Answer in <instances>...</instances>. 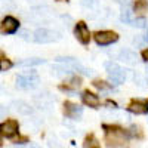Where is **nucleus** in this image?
<instances>
[{
  "mask_svg": "<svg viewBox=\"0 0 148 148\" xmlns=\"http://www.w3.org/2000/svg\"><path fill=\"white\" fill-rule=\"evenodd\" d=\"M104 129L107 130V144L108 147L111 148H117V147H123L126 144V139L129 138L127 136V132H125L121 127H116V126H108V125H104Z\"/></svg>",
  "mask_w": 148,
  "mask_h": 148,
  "instance_id": "nucleus-1",
  "label": "nucleus"
},
{
  "mask_svg": "<svg viewBox=\"0 0 148 148\" xmlns=\"http://www.w3.org/2000/svg\"><path fill=\"white\" fill-rule=\"evenodd\" d=\"M39 83H40V79H39L36 71H27L24 74H19L16 77V86L19 89H24V90L34 89L39 86Z\"/></svg>",
  "mask_w": 148,
  "mask_h": 148,
  "instance_id": "nucleus-2",
  "label": "nucleus"
},
{
  "mask_svg": "<svg viewBox=\"0 0 148 148\" xmlns=\"http://www.w3.org/2000/svg\"><path fill=\"white\" fill-rule=\"evenodd\" d=\"M105 71L108 73L110 80L113 82V84H121L126 80V70H123L117 62L114 61H108L105 62Z\"/></svg>",
  "mask_w": 148,
  "mask_h": 148,
  "instance_id": "nucleus-3",
  "label": "nucleus"
},
{
  "mask_svg": "<svg viewBox=\"0 0 148 148\" xmlns=\"http://www.w3.org/2000/svg\"><path fill=\"white\" fill-rule=\"evenodd\" d=\"M55 61L58 64L67 65L73 73H80V74H84V76H92V70H88L82 62H79V61L73 56H58V58H55Z\"/></svg>",
  "mask_w": 148,
  "mask_h": 148,
  "instance_id": "nucleus-4",
  "label": "nucleus"
},
{
  "mask_svg": "<svg viewBox=\"0 0 148 148\" xmlns=\"http://www.w3.org/2000/svg\"><path fill=\"white\" fill-rule=\"evenodd\" d=\"M33 39L36 43L40 45H46V43H52L61 39V34L58 31L49 30V28H37L33 34Z\"/></svg>",
  "mask_w": 148,
  "mask_h": 148,
  "instance_id": "nucleus-5",
  "label": "nucleus"
},
{
  "mask_svg": "<svg viewBox=\"0 0 148 148\" xmlns=\"http://www.w3.org/2000/svg\"><path fill=\"white\" fill-rule=\"evenodd\" d=\"M93 37H95V42L98 46H110L119 40V34L114 31H108V30L98 31V33H95Z\"/></svg>",
  "mask_w": 148,
  "mask_h": 148,
  "instance_id": "nucleus-6",
  "label": "nucleus"
},
{
  "mask_svg": "<svg viewBox=\"0 0 148 148\" xmlns=\"http://www.w3.org/2000/svg\"><path fill=\"white\" fill-rule=\"evenodd\" d=\"M19 125L16 120H6L0 125V136L5 138H14L15 135H18Z\"/></svg>",
  "mask_w": 148,
  "mask_h": 148,
  "instance_id": "nucleus-7",
  "label": "nucleus"
},
{
  "mask_svg": "<svg viewBox=\"0 0 148 148\" xmlns=\"http://www.w3.org/2000/svg\"><path fill=\"white\" fill-rule=\"evenodd\" d=\"M74 36H76V39L82 43V45H89L90 42V33H89V28L88 25L80 21L76 24V27H74Z\"/></svg>",
  "mask_w": 148,
  "mask_h": 148,
  "instance_id": "nucleus-8",
  "label": "nucleus"
},
{
  "mask_svg": "<svg viewBox=\"0 0 148 148\" xmlns=\"http://www.w3.org/2000/svg\"><path fill=\"white\" fill-rule=\"evenodd\" d=\"M19 30V21L14 16H6L0 24V31L3 34H14Z\"/></svg>",
  "mask_w": 148,
  "mask_h": 148,
  "instance_id": "nucleus-9",
  "label": "nucleus"
},
{
  "mask_svg": "<svg viewBox=\"0 0 148 148\" xmlns=\"http://www.w3.org/2000/svg\"><path fill=\"white\" fill-rule=\"evenodd\" d=\"M64 114L65 117L71 119V120H80L82 114H83V108L77 104H73V102H64Z\"/></svg>",
  "mask_w": 148,
  "mask_h": 148,
  "instance_id": "nucleus-10",
  "label": "nucleus"
},
{
  "mask_svg": "<svg viewBox=\"0 0 148 148\" xmlns=\"http://www.w3.org/2000/svg\"><path fill=\"white\" fill-rule=\"evenodd\" d=\"M119 59L121 61V62H125L127 65H135L139 61L138 58V53L130 51V49H123V51H120L119 53Z\"/></svg>",
  "mask_w": 148,
  "mask_h": 148,
  "instance_id": "nucleus-11",
  "label": "nucleus"
},
{
  "mask_svg": "<svg viewBox=\"0 0 148 148\" xmlns=\"http://www.w3.org/2000/svg\"><path fill=\"white\" fill-rule=\"evenodd\" d=\"M80 96H82L83 104H84V105H88V107H90V108H98V107L101 105L99 96L95 95V93H92V92H89V90H84Z\"/></svg>",
  "mask_w": 148,
  "mask_h": 148,
  "instance_id": "nucleus-12",
  "label": "nucleus"
},
{
  "mask_svg": "<svg viewBox=\"0 0 148 148\" xmlns=\"http://www.w3.org/2000/svg\"><path fill=\"white\" fill-rule=\"evenodd\" d=\"M132 114H148V102L145 101H132L127 107Z\"/></svg>",
  "mask_w": 148,
  "mask_h": 148,
  "instance_id": "nucleus-13",
  "label": "nucleus"
},
{
  "mask_svg": "<svg viewBox=\"0 0 148 148\" xmlns=\"http://www.w3.org/2000/svg\"><path fill=\"white\" fill-rule=\"evenodd\" d=\"M12 105H14L15 111H18V113L22 114V116H30V114H33V107H31L28 102L22 101V99L14 101V102H12Z\"/></svg>",
  "mask_w": 148,
  "mask_h": 148,
  "instance_id": "nucleus-14",
  "label": "nucleus"
},
{
  "mask_svg": "<svg viewBox=\"0 0 148 148\" xmlns=\"http://www.w3.org/2000/svg\"><path fill=\"white\" fill-rule=\"evenodd\" d=\"M133 19V10L130 6H121V12H120V21L125 24H130Z\"/></svg>",
  "mask_w": 148,
  "mask_h": 148,
  "instance_id": "nucleus-15",
  "label": "nucleus"
},
{
  "mask_svg": "<svg viewBox=\"0 0 148 148\" xmlns=\"http://www.w3.org/2000/svg\"><path fill=\"white\" fill-rule=\"evenodd\" d=\"M133 12H136L138 15H144L148 12V2L147 0H135L133 2Z\"/></svg>",
  "mask_w": 148,
  "mask_h": 148,
  "instance_id": "nucleus-16",
  "label": "nucleus"
},
{
  "mask_svg": "<svg viewBox=\"0 0 148 148\" xmlns=\"http://www.w3.org/2000/svg\"><path fill=\"white\" fill-rule=\"evenodd\" d=\"M46 61L42 59V58H28V59H24L19 62L21 67H36V65H40V64H45Z\"/></svg>",
  "mask_w": 148,
  "mask_h": 148,
  "instance_id": "nucleus-17",
  "label": "nucleus"
},
{
  "mask_svg": "<svg viewBox=\"0 0 148 148\" xmlns=\"http://www.w3.org/2000/svg\"><path fill=\"white\" fill-rule=\"evenodd\" d=\"M83 148H101V145H99V141H98L93 135H89L83 142Z\"/></svg>",
  "mask_w": 148,
  "mask_h": 148,
  "instance_id": "nucleus-18",
  "label": "nucleus"
},
{
  "mask_svg": "<svg viewBox=\"0 0 148 148\" xmlns=\"http://www.w3.org/2000/svg\"><path fill=\"white\" fill-rule=\"evenodd\" d=\"M130 25L135 27V28H147L148 27V21L144 18V16H139V18H133Z\"/></svg>",
  "mask_w": 148,
  "mask_h": 148,
  "instance_id": "nucleus-19",
  "label": "nucleus"
},
{
  "mask_svg": "<svg viewBox=\"0 0 148 148\" xmlns=\"http://www.w3.org/2000/svg\"><path fill=\"white\" fill-rule=\"evenodd\" d=\"M127 136L129 138H142V132H141V127L136 126V125H132L127 130Z\"/></svg>",
  "mask_w": 148,
  "mask_h": 148,
  "instance_id": "nucleus-20",
  "label": "nucleus"
},
{
  "mask_svg": "<svg viewBox=\"0 0 148 148\" xmlns=\"http://www.w3.org/2000/svg\"><path fill=\"white\" fill-rule=\"evenodd\" d=\"M12 67H14V62H12L10 59H8V58H0V71H8V70H10Z\"/></svg>",
  "mask_w": 148,
  "mask_h": 148,
  "instance_id": "nucleus-21",
  "label": "nucleus"
},
{
  "mask_svg": "<svg viewBox=\"0 0 148 148\" xmlns=\"http://www.w3.org/2000/svg\"><path fill=\"white\" fill-rule=\"evenodd\" d=\"M93 84H95V88H98L99 90H113V89H114L113 84H108L107 82H99V80H96V82H93Z\"/></svg>",
  "mask_w": 148,
  "mask_h": 148,
  "instance_id": "nucleus-22",
  "label": "nucleus"
},
{
  "mask_svg": "<svg viewBox=\"0 0 148 148\" xmlns=\"http://www.w3.org/2000/svg\"><path fill=\"white\" fill-rule=\"evenodd\" d=\"M82 6L88 8V9H92V8L99 6V2H98V0H82Z\"/></svg>",
  "mask_w": 148,
  "mask_h": 148,
  "instance_id": "nucleus-23",
  "label": "nucleus"
},
{
  "mask_svg": "<svg viewBox=\"0 0 148 148\" xmlns=\"http://www.w3.org/2000/svg\"><path fill=\"white\" fill-rule=\"evenodd\" d=\"M133 79H135V82H136V83H138V84L141 86V88H145V84H144V83H145V80H144V79L141 77V74H139V73H135Z\"/></svg>",
  "mask_w": 148,
  "mask_h": 148,
  "instance_id": "nucleus-24",
  "label": "nucleus"
},
{
  "mask_svg": "<svg viewBox=\"0 0 148 148\" xmlns=\"http://www.w3.org/2000/svg\"><path fill=\"white\" fill-rule=\"evenodd\" d=\"M47 144H49V148H62V147L59 145V142H58L56 139H52V138L49 139V142H47Z\"/></svg>",
  "mask_w": 148,
  "mask_h": 148,
  "instance_id": "nucleus-25",
  "label": "nucleus"
},
{
  "mask_svg": "<svg viewBox=\"0 0 148 148\" xmlns=\"http://www.w3.org/2000/svg\"><path fill=\"white\" fill-rule=\"evenodd\" d=\"M70 84L74 86V88H79V86L82 84V80H80L79 77H73V79L70 80Z\"/></svg>",
  "mask_w": 148,
  "mask_h": 148,
  "instance_id": "nucleus-26",
  "label": "nucleus"
},
{
  "mask_svg": "<svg viewBox=\"0 0 148 148\" xmlns=\"http://www.w3.org/2000/svg\"><path fill=\"white\" fill-rule=\"evenodd\" d=\"M117 2L120 3V6H130L133 0H117Z\"/></svg>",
  "mask_w": 148,
  "mask_h": 148,
  "instance_id": "nucleus-27",
  "label": "nucleus"
},
{
  "mask_svg": "<svg viewBox=\"0 0 148 148\" xmlns=\"http://www.w3.org/2000/svg\"><path fill=\"white\" fill-rule=\"evenodd\" d=\"M141 56H142V59L145 61V62H148V47H147V49H144V51H142Z\"/></svg>",
  "mask_w": 148,
  "mask_h": 148,
  "instance_id": "nucleus-28",
  "label": "nucleus"
},
{
  "mask_svg": "<svg viewBox=\"0 0 148 148\" xmlns=\"http://www.w3.org/2000/svg\"><path fill=\"white\" fill-rule=\"evenodd\" d=\"M6 111H8V110H6V107H3L2 104H0V117H3V116L6 114Z\"/></svg>",
  "mask_w": 148,
  "mask_h": 148,
  "instance_id": "nucleus-29",
  "label": "nucleus"
},
{
  "mask_svg": "<svg viewBox=\"0 0 148 148\" xmlns=\"http://www.w3.org/2000/svg\"><path fill=\"white\" fill-rule=\"evenodd\" d=\"M107 105H108L110 108H117V104H116V102H111V101H107Z\"/></svg>",
  "mask_w": 148,
  "mask_h": 148,
  "instance_id": "nucleus-30",
  "label": "nucleus"
},
{
  "mask_svg": "<svg viewBox=\"0 0 148 148\" xmlns=\"http://www.w3.org/2000/svg\"><path fill=\"white\" fill-rule=\"evenodd\" d=\"M30 148H42V147L37 145V144H34V142H31V144H30Z\"/></svg>",
  "mask_w": 148,
  "mask_h": 148,
  "instance_id": "nucleus-31",
  "label": "nucleus"
},
{
  "mask_svg": "<svg viewBox=\"0 0 148 148\" xmlns=\"http://www.w3.org/2000/svg\"><path fill=\"white\" fill-rule=\"evenodd\" d=\"M147 28H148V27H147ZM144 42H145V43H148V31H147V34L144 36Z\"/></svg>",
  "mask_w": 148,
  "mask_h": 148,
  "instance_id": "nucleus-32",
  "label": "nucleus"
},
{
  "mask_svg": "<svg viewBox=\"0 0 148 148\" xmlns=\"http://www.w3.org/2000/svg\"><path fill=\"white\" fill-rule=\"evenodd\" d=\"M147 82H148V64H147Z\"/></svg>",
  "mask_w": 148,
  "mask_h": 148,
  "instance_id": "nucleus-33",
  "label": "nucleus"
},
{
  "mask_svg": "<svg viewBox=\"0 0 148 148\" xmlns=\"http://www.w3.org/2000/svg\"><path fill=\"white\" fill-rule=\"evenodd\" d=\"M0 147H2V136H0Z\"/></svg>",
  "mask_w": 148,
  "mask_h": 148,
  "instance_id": "nucleus-34",
  "label": "nucleus"
}]
</instances>
